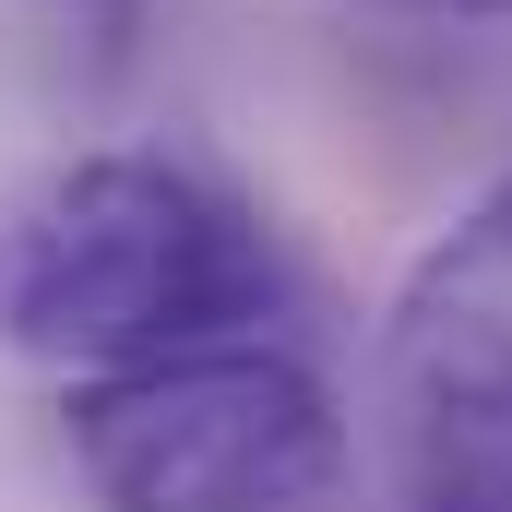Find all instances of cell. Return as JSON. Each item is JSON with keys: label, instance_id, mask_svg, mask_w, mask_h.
Wrapping results in <instances>:
<instances>
[{"label": "cell", "instance_id": "277c9868", "mask_svg": "<svg viewBox=\"0 0 512 512\" xmlns=\"http://www.w3.org/2000/svg\"><path fill=\"white\" fill-rule=\"evenodd\" d=\"M370 12H429V24H489V12H512V0H370Z\"/></svg>", "mask_w": 512, "mask_h": 512}, {"label": "cell", "instance_id": "7a4b0ae2", "mask_svg": "<svg viewBox=\"0 0 512 512\" xmlns=\"http://www.w3.org/2000/svg\"><path fill=\"white\" fill-rule=\"evenodd\" d=\"M60 441L96 512H310L346 477L334 382L262 334L72 382Z\"/></svg>", "mask_w": 512, "mask_h": 512}, {"label": "cell", "instance_id": "3957f363", "mask_svg": "<svg viewBox=\"0 0 512 512\" xmlns=\"http://www.w3.org/2000/svg\"><path fill=\"white\" fill-rule=\"evenodd\" d=\"M382 417L405 512H512V167L405 262L382 310Z\"/></svg>", "mask_w": 512, "mask_h": 512}, {"label": "cell", "instance_id": "6da1fadb", "mask_svg": "<svg viewBox=\"0 0 512 512\" xmlns=\"http://www.w3.org/2000/svg\"><path fill=\"white\" fill-rule=\"evenodd\" d=\"M262 215L191 155L96 143L0 179V358L108 382L143 358L227 346L274 310Z\"/></svg>", "mask_w": 512, "mask_h": 512}]
</instances>
